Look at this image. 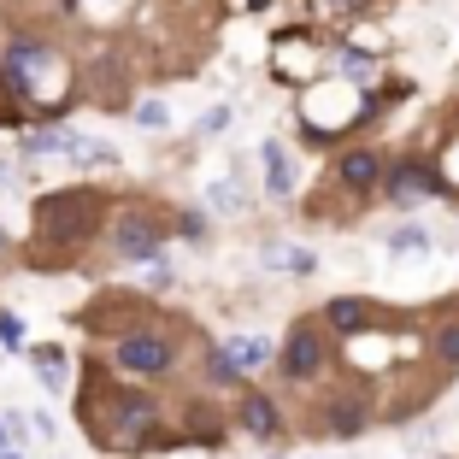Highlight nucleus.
Wrapping results in <instances>:
<instances>
[{"label": "nucleus", "mask_w": 459, "mask_h": 459, "mask_svg": "<svg viewBox=\"0 0 459 459\" xmlns=\"http://www.w3.org/2000/svg\"><path fill=\"white\" fill-rule=\"evenodd\" d=\"M6 89L36 107H59L71 95V71L54 48H41V41H13V54H6Z\"/></svg>", "instance_id": "1"}, {"label": "nucleus", "mask_w": 459, "mask_h": 459, "mask_svg": "<svg viewBox=\"0 0 459 459\" xmlns=\"http://www.w3.org/2000/svg\"><path fill=\"white\" fill-rule=\"evenodd\" d=\"M41 236L48 242H82V236H95V224L107 218V201L95 189H59L41 201Z\"/></svg>", "instance_id": "2"}, {"label": "nucleus", "mask_w": 459, "mask_h": 459, "mask_svg": "<svg viewBox=\"0 0 459 459\" xmlns=\"http://www.w3.org/2000/svg\"><path fill=\"white\" fill-rule=\"evenodd\" d=\"M153 424H160V406H153L148 394H118V389H107V442L142 447L153 436Z\"/></svg>", "instance_id": "3"}, {"label": "nucleus", "mask_w": 459, "mask_h": 459, "mask_svg": "<svg viewBox=\"0 0 459 459\" xmlns=\"http://www.w3.org/2000/svg\"><path fill=\"white\" fill-rule=\"evenodd\" d=\"M112 365L130 371V377H165L171 371V342L153 336V330H135V336H124L112 348Z\"/></svg>", "instance_id": "4"}, {"label": "nucleus", "mask_w": 459, "mask_h": 459, "mask_svg": "<svg viewBox=\"0 0 459 459\" xmlns=\"http://www.w3.org/2000/svg\"><path fill=\"white\" fill-rule=\"evenodd\" d=\"M107 242H112L118 259H160V224H153L148 212H124Z\"/></svg>", "instance_id": "5"}, {"label": "nucleus", "mask_w": 459, "mask_h": 459, "mask_svg": "<svg viewBox=\"0 0 459 459\" xmlns=\"http://www.w3.org/2000/svg\"><path fill=\"white\" fill-rule=\"evenodd\" d=\"M318 371H325V336H318L312 325H295L289 342H283V377L307 383V377H318Z\"/></svg>", "instance_id": "6"}, {"label": "nucleus", "mask_w": 459, "mask_h": 459, "mask_svg": "<svg viewBox=\"0 0 459 459\" xmlns=\"http://www.w3.org/2000/svg\"><path fill=\"white\" fill-rule=\"evenodd\" d=\"M442 189V177L430 171V165H419V160H406V165H394L389 171V195L401 206H412V201H430V195Z\"/></svg>", "instance_id": "7"}, {"label": "nucleus", "mask_w": 459, "mask_h": 459, "mask_svg": "<svg viewBox=\"0 0 459 459\" xmlns=\"http://www.w3.org/2000/svg\"><path fill=\"white\" fill-rule=\"evenodd\" d=\"M325 312H330V325H336L342 336H359V330L377 325V318H371V307H365V300H353V295H336Z\"/></svg>", "instance_id": "8"}, {"label": "nucleus", "mask_w": 459, "mask_h": 459, "mask_svg": "<svg viewBox=\"0 0 459 459\" xmlns=\"http://www.w3.org/2000/svg\"><path fill=\"white\" fill-rule=\"evenodd\" d=\"M265 189L283 201V195H295V165H289L283 142H265Z\"/></svg>", "instance_id": "9"}, {"label": "nucleus", "mask_w": 459, "mask_h": 459, "mask_svg": "<svg viewBox=\"0 0 459 459\" xmlns=\"http://www.w3.org/2000/svg\"><path fill=\"white\" fill-rule=\"evenodd\" d=\"M377 177H383L377 153H348V160H342V183H348V189H377Z\"/></svg>", "instance_id": "10"}, {"label": "nucleus", "mask_w": 459, "mask_h": 459, "mask_svg": "<svg viewBox=\"0 0 459 459\" xmlns=\"http://www.w3.org/2000/svg\"><path fill=\"white\" fill-rule=\"evenodd\" d=\"M242 430L247 436H277V406H271L265 394H247L242 401Z\"/></svg>", "instance_id": "11"}, {"label": "nucleus", "mask_w": 459, "mask_h": 459, "mask_svg": "<svg viewBox=\"0 0 459 459\" xmlns=\"http://www.w3.org/2000/svg\"><path fill=\"white\" fill-rule=\"evenodd\" d=\"M330 430H336V436L365 430V401H353V394H336V401H330Z\"/></svg>", "instance_id": "12"}, {"label": "nucleus", "mask_w": 459, "mask_h": 459, "mask_svg": "<svg viewBox=\"0 0 459 459\" xmlns=\"http://www.w3.org/2000/svg\"><path fill=\"white\" fill-rule=\"evenodd\" d=\"M277 65L289 71V82H312V77H318V71H312V65H318V59H312V48H295V41H283V48H277Z\"/></svg>", "instance_id": "13"}, {"label": "nucleus", "mask_w": 459, "mask_h": 459, "mask_svg": "<svg viewBox=\"0 0 459 459\" xmlns=\"http://www.w3.org/2000/svg\"><path fill=\"white\" fill-rule=\"evenodd\" d=\"M224 353L236 359V371H254V365H265V359H271V342H259V336H236Z\"/></svg>", "instance_id": "14"}, {"label": "nucleus", "mask_w": 459, "mask_h": 459, "mask_svg": "<svg viewBox=\"0 0 459 459\" xmlns=\"http://www.w3.org/2000/svg\"><path fill=\"white\" fill-rule=\"evenodd\" d=\"M265 259L277 271H295V277H307V271H318V259L307 254V247H265Z\"/></svg>", "instance_id": "15"}, {"label": "nucleus", "mask_w": 459, "mask_h": 459, "mask_svg": "<svg viewBox=\"0 0 459 459\" xmlns=\"http://www.w3.org/2000/svg\"><path fill=\"white\" fill-rule=\"evenodd\" d=\"M36 371H41L48 389H59V383H65V353L59 348H36Z\"/></svg>", "instance_id": "16"}, {"label": "nucleus", "mask_w": 459, "mask_h": 459, "mask_svg": "<svg viewBox=\"0 0 459 459\" xmlns=\"http://www.w3.org/2000/svg\"><path fill=\"white\" fill-rule=\"evenodd\" d=\"M436 353H442V365H459V325H447L436 336Z\"/></svg>", "instance_id": "17"}, {"label": "nucleus", "mask_w": 459, "mask_h": 459, "mask_svg": "<svg viewBox=\"0 0 459 459\" xmlns=\"http://www.w3.org/2000/svg\"><path fill=\"white\" fill-rule=\"evenodd\" d=\"M135 124H142V130H165V107H160V100L135 107Z\"/></svg>", "instance_id": "18"}, {"label": "nucleus", "mask_w": 459, "mask_h": 459, "mask_svg": "<svg viewBox=\"0 0 459 459\" xmlns=\"http://www.w3.org/2000/svg\"><path fill=\"white\" fill-rule=\"evenodd\" d=\"M0 342H6V348H24V325H18L13 312H0Z\"/></svg>", "instance_id": "19"}, {"label": "nucleus", "mask_w": 459, "mask_h": 459, "mask_svg": "<svg viewBox=\"0 0 459 459\" xmlns=\"http://www.w3.org/2000/svg\"><path fill=\"white\" fill-rule=\"evenodd\" d=\"M389 247H394V254H419V247H424V230H401Z\"/></svg>", "instance_id": "20"}, {"label": "nucleus", "mask_w": 459, "mask_h": 459, "mask_svg": "<svg viewBox=\"0 0 459 459\" xmlns=\"http://www.w3.org/2000/svg\"><path fill=\"white\" fill-rule=\"evenodd\" d=\"M0 459H18V454H0Z\"/></svg>", "instance_id": "21"}, {"label": "nucleus", "mask_w": 459, "mask_h": 459, "mask_svg": "<svg viewBox=\"0 0 459 459\" xmlns=\"http://www.w3.org/2000/svg\"><path fill=\"white\" fill-rule=\"evenodd\" d=\"M0 82H6V77H0Z\"/></svg>", "instance_id": "22"}]
</instances>
